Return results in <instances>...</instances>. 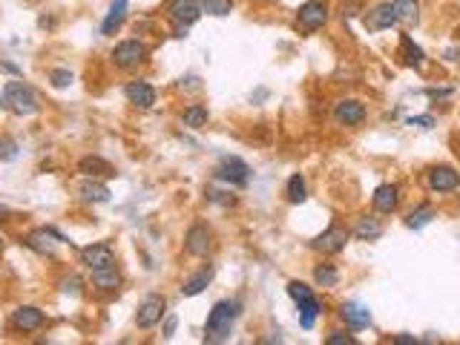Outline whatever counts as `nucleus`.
Wrapping results in <instances>:
<instances>
[{
    "label": "nucleus",
    "mask_w": 460,
    "mask_h": 345,
    "mask_svg": "<svg viewBox=\"0 0 460 345\" xmlns=\"http://www.w3.org/2000/svg\"><path fill=\"white\" fill-rule=\"evenodd\" d=\"M242 314V302L239 299H219L204 322V342H224L230 339V331H234L236 319Z\"/></svg>",
    "instance_id": "1"
},
{
    "label": "nucleus",
    "mask_w": 460,
    "mask_h": 345,
    "mask_svg": "<svg viewBox=\"0 0 460 345\" xmlns=\"http://www.w3.org/2000/svg\"><path fill=\"white\" fill-rule=\"evenodd\" d=\"M374 201V211L377 213H394L397 204H400V187L397 184H380L371 196Z\"/></svg>",
    "instance_id": "16"
},
{
    "label": "nucleus",
    "mask_w": 460,
    "mask_h": 345,
    "mask_svg": "<svg viewBox=\"0 0 460 345\" xmlns=\"http://www.w3.org/2000/svg\"><path fill=\"white\" fill-rule=\"evenodd\" d=\"M397 23V12L392 4H380L374 12L365 15V29L368 32H382V29H392Z\"/></svg>",
    "instance_id": "17"
},
{
    "label": "nucleus",
    "mask_w": 460,
    "mask_h": 345,
    "mask_svg": "<svg viewBox=\"0 0 460 345\" xmlns=\"http://www.w3.org/2000/svg\"><path fill=\"white\" fill-rule=\"evenodd\" d=\"M340 317H343V319H345V325H348V328H354V331H360V328H368V325H371V311H368L365 305H360V302H343Z\"/></svg>",
    "instance_id": "19"
},
{
    "label": "nucleus",
    "mask_w": 460,
    "mask_h": 345,
    "mask_svg": "<svg viewBox=\"0 0 460 345\" xmlns=\"http://www.w3.org/2000/svg\"><path fill=\"white\" fill-rule=\"evenodd\" d=\"M81 265L93 273V270H101V267H110L115 265V250L107 245V242H95V245H87L81 248Z\"/></svg>",
    "instance_id": "10"
},
{
    "label": "nucleus",
    "mask_w": 460,
    "mask_h": 345,
    "mask_svg": "<svg viewBox=\"0 0 460 345\" xmlns=\"http://www.w3.org/2000/svg\"><path fill=\"white\" fill-rule=\"evenodd\" d=\"M394 342H397V345H417L420 339H417V336H409V334H400V336H394Z\"/></svg>",
    "instance_id": "39"
},
{
    "label": "nucleus",
    "mask_w": 460,
    "mask_h": 345,
    "mask_svg": "<svg viewBox=\"0 0 460 345\" xmlns=\"http://www.w3.org/2000/svg\"><path fill=\"white\" fill-rule=\"evenodd\" d=\"M93 285L98 291H118L121 288V273L115 270V265L101 267V270H93Z\"/></svg>",
    "instance_id": "23"
},
{
    "label": "nucleus",
    "mask_w": 460,
    "mask_h": 345,
    "mask_svg": "<svg viewBox=\"0 0 460 345\" xmlns=\"http://www.w3.org/2000/svg\"><path fill=\"white\" fill-rule=\"evenodd\" d=\"M314 282H317L320 288H334V285L340 282V270H337L331 262H323V265L314 267Z\"/></svg>",
    "instance_id": "29"
},
{
    "label": "nucleus",
    "mask_w": 460,
    "mask_h": 345,
    "mask_svg": "<svg viewBox=\"0 0 460 345\" xmlns=\"http://www.w3.org/2000/svg\"><path fill=\"white\" fill-rule=\"evenodd\" d=\"M4 107H9L18 115H35L41 110L38 98H35V90L29 84H23V81H6V87H4Z\"/></svg>",
    "instance_id": "3"
},
{
    "label": "nucleus",
    "mask_w": 460,
    "mask_h": 345,
    "mask_svg": "<svg viewBox=\"0 0 460 345\" xmlns=\"http://www.w3.org/2000/svg\"><path fill=\"white\" fill-rule=\"evenodd\" d=\"M147 60V46L141 41H121L115 49H113V63L118 69H135L138 63Z\"/></svg>",
    "instance_id": "7"
},
{
    "label": "nucleus",
    "mask_w": 460,
    "mask_h": 345,
    "mask_svg": "<svg viewBox=\"0 0 460 345\" xmlns=\"http://www.w3.org/2000/svg\"><path fill=\"white\" fill-rule=\"evenodd\" d=\"M61 242H63V236L55 233L52 228H35V230L26 233V239H23V245H26L29 250L41 253V256H52V253L58 250Z\"/></svg>",
    "instance_id": "9"
},
{
    "label": "nucleus",
    "mask_w": 460,
    "mask_h": 345,
    "mask_svg": "<svg viewBox=\"0 0 460 345\" xmlns=\"http://www.w3.org/2000/svg\"><path fill=\"white\" fill-rule=\"evenodd\" d=\"M288 297L299 305V325L305 331H311L317 325V317L323 314V302L314 297V288H308V285L299 282V280H291L288 282Z\"/></svg>",
    "instance_id": "2"
},
{
    "label": "nucleus",
    "mask_w": 460,
    "mask_h": 345,
    "mask_svg": "<svg viewBox=\"0 0 460 345\" xmlns=\"http://www.w3.org/2000/svg\"><path fill=\"white\" fill-rule=\"evenodd\" d=\"M18 156V142L15 138H0V161H12Z\"/></svg>",
    "instance_id": "34"
},
{
    "label": "nucleus",
    "mask_w": 460,
    "mask_h": 345,
    "mask_svg": "<svg viewBox=\"0 0 460 345\" xmlns=\"http://www.w3.org/2000/svg\"><path fill=\"white\" fill-rule=\"evenodd\" d=\"M429 187H432L434 193H451V190L460 187V173H457L454 167H446V164L432 167V170H429Z\"/></svg>",
    "instance_id": "13"
},
{
    "label": "nucleus",
    "mask_w": 460,
    "mask_h": 345,
    "mask_svg": "<svg viewBox=\"0 0 460 345\" xmlns=\"http://www.w3.org/2000/svg\"><path fill=\"white\" fill-rule=\"evenodd\" d=\"M0 107H4V92H0Z\"/></svg>",
    "instance_id": "41"
},
{
    "label": "nucleus",
    "mask_w": 460,
    "mask_h": 345,
    "mask_svg": "<svg viewBox=\"0 0 460 345\" xmlns=\"http://www.w3.org/2000/svg\"><path fill=\"white\" fill-rule=\"evenodd\" d=\"M124 95L138 110H152V107H156V90H152L147 81H130L124 87Z\"/></svg>",
    "instance_id": "15"
},
{
    "label": "nucleus",
    "mask_w": 460,
    "mask_h": 345,
    "mask_svg": "<svg viewBox=\"0 0 460 345\" xmlns=\"http://www.w3.org/2000/svg\"><path fill=\"white\" fill-rule=\"evenodd\" d=\"M325 21H328V4L325 0H308V4H302L296 9V26L302 32H308V35L323 29Z\"/></svg>",
    "instance_id": "5"
},
{
    "label": "nucleus",
    "mask_w": 460,
    "mask_h": 345,
    "mask_svg": "<svg viewBox=\"0 0 460 345\" xmlns=\"http://www.w3.org/2000/svg\"><path fill=\"white\" fill-rule=\"evenodd\" d=\"M0 250H4V239H0Z\"/></svg>",
    "instance_id": "42"
},
{
    "label": "nucleus",
    "mask_w": 460,
    "mask_h": 345,
    "mask_svg": "<svg viewBox=\"0 0 460 345\" xmlns=\"http://www.w3.org/2000/svg\"><path fill=\"white\" fill-rule=\"evenodd\" d=\"M426 95H432V98H449L451 90H426Z\"/></svg>",
    "instance_id": "40"
},
{
    "label": "nucleus",
    "mask_w": 460,
    "mask_h": 345,
    "mask_svg": "<svg viewBox=\"0 0 460 345\" xmlns=\"http://www.w3.org/2000/svg\"><path fill=\"white\" fill-rule=\"evenodd\" d=\"M78 170H81L84 176H93V179H113V176H115V167H113L110 161L98 159V156H87V159H81Z\"/></svg>",
    "instance_id": "22"
},
{
    "label": "nucleus",
    "mask_w": 460,
    "mask_h": 345,
    "mask_svg": "<svg viewBox=\"0 0 460 345\" xmlns=\"http://www.w3.org/2000/svg\"><path fill=\"white\" fill-rule=\"evenodd\" d=\"M334 121L345 124V127H360L365 121V104L357 98H345L334 107Z\"/></svg>",
    "instance_id": "12"
},
{
    "label": "nucleus",
    "mask_w": 460,
    "mask_h": 345,
    "mask_svg": "<svg viewBox=\"0 0 460 345\" xmlns=\"http://www.w3.org/2000/svg\"><path fill=\"white\" fill-rule=\"evenodd\" d=\"M184 250H187L190 256H207V250H210V230H207V225H193V228L187 230V236H184Z\"/></svg>",
    "instance_id": "18"
},
{
    "label": "nucleus",
    "mask_w": 460,
    "mask_h": 345,
    "mask_svg": "<svg viewBox=\"0 0 460 345\" xmlns=\"http://www.w3.org/2000/svg\"><path fill=\"white\" fill-rule=\"evenodd\" d=\"M285 196H288V201H291V204H302L305 198H308V187H305V179H302L299 173L288 179V190H285Z\"/></svg>",
    "instance_id": "31"
},
{
    "label": "nucleus",
    "mask_w": 460,
    "mask_h": 345,
    "mask_svg": "<svg viewBox=\"0 0 460 345\" xmlns=\"http://www.w3.org/2000/svg\"><path fill=\"white\" fill-rule=\"evenodd\" d=\"M43 322H46V314H43L41 308H35V305H21L18 311H12V325H15L18 331L32 334V331L43 328Z\"/></svg>",
    "instance_id": "14"
},
{
    "label": "nucleus",
    "mask_w": 460,
    "mask_h": 345,
    "mask_svg": "<svg viewBox=\"0 0 460 345\" xmlns=\"http://www.w3.org/2000/svg\"><path fill=\"white\" fill-rule=\"evenodd\" d=\"M202 9L213 18H224L234 12V0H202Z\"/></svg>",
    "instance_id": "32"
},
{
    "label": "nucleus",
    "mask_w": 460,
    "mask_h": 345,
    "mask_svg": "<svg viewBox=\"0 0 460 345\" xmlns=\"http://www.w3.org/2000/svg\"><path fill=\"white\" fill-rule=\"evenodd\" d=\"M432 219H434V207H432V204H420V207H414V211L406 216V228L420 230V228H426Z\"/></svg>",
    "instance_id": "30"
},
{
    "label": "nucleus",
    "mask_w": 460,
    "mask_h": 345,
    "mask_svg": "<svg viewBox=\"0 0 460 345\" xmlns=\"http://www.w3.org/2000/svg\"><path fill=\"white\" fill-rule=\"evenodd\" d=\"M167 15L173 26H193L204 15V9H202V0H170Z\"/></svg>",
    "instance_id": "8"
},
{
    "label": "nucleus",
    "mask_w": 460,
    "mask_h": 345,
    "mask_svg": "<svg viewBox=\"0 0 460 345\" xmlns=\"http://www.w3.org/2000/svg\"><path fill=\"white\" fill-rule=\"evenodd\" d=\"M392 6L397 12V23L414 26L420 21V0H392Z\"/></svg>",
    "instance_id": "24"
},
{
    "label": "nucleus",
    "mask_w": 460,
    "mask_h": 345,
    "mask_svg": "<svg viewBox=\"0 0 460 345\" xmlns=\"http://www.w3.org/2000/svg\"><path fill=\"white\" fill-rule=\"evenodd\" d=\"M207 118H210V112H207L204 104H190V107L182 112V124H184L187 129H202V127H207Z\"/></svg>",
    "instance_id": "25"
},
{
    "label": "nucleus",
    "mask_w": 460,
    "mask_h": 345,
    "mask_svg": "<svg viewBox=\"0 0 460 345\" xmlns=\"http://www.w3.org/2000/svg\"><path fill=\"white\" fill-rule=\"evenodd\" d=\"M348 239H351V230H348V228L331 225L325 233H320V236L314 239V248L323 250V253H340V250H345Z\"/></svg>",
    "instance_id": "11"
},
{
    "label": "nucleus",
    "mask_w": 460,
    "mask_h": 345,
    "mask_svg": "<svg viewBox=\"0 0 460 345\" xmlns=\"http://www.w3.org/2000/svg\"><path fill=\"white\" fill-rule=\"evenodd\" d=\"M210 280H213V267H204L202 273H196L193 280H187V282L182 285V294H184V297H199V294L210 285Z\"/></svg>",
    "instance_id": "28"
},
{
    "label": "nucleus",
    "mask_w": 460,
    "mask_h": 345,
    "mask_svg": "<svg viewBox=\"0 0 460 345\" xmlns=\"http://www.w3.org/2000/svg\"><path fill=\"white\" fill-rule=\"evenodd\" d=\"M400 55H403V60L409 63V66H423V60H426V55H423V49L409 38V35H403L400 38Z\"/></svg>",
    "instance_id": "27"
},
{
    "label": "nucleus",
    "mask_w": 460,
    "mask_h": 345,
    "mask_svg": "<svg viewBox=\"0 0 460 345\" xmlns=\"http://www.w3.org/2000/svg\"><path fill=\"white\" fill-rule=\"evenodd\" d=\"M325 345H357V336H351L345 331H334L325 336Z\"/></svg>",
    "instance_id": "35"
},
{
    "label": "nucleus",
    "mask_w": 460,
    "mask_h": 345,
    "mask_svg": "<svg viewBox=\"0 0 460 345\" xmlns=\"http://www.w3.org/2000/svg\"><path fill=\"white\" fill-rule=\"evenodd\" d=\"M409 124L412 127H420V129H432L434 127V115H412Z\"/></svg>",
    "instance_id": "36"
},
{
    "label": "nucleus",
    "mask_w": 460,
    "mask_h": 345,
    "mask_svg": "<svg viewBox=\"0 0 460 345\" xmlns=\"http://www.w3.org/2000/svg\"><path fill=\"white\" fill-rule=\"evenodd\" d=\"M78 196L84 198V201H95V204H104V201H110V187L104 184V181H98V179H93V176H87L81 184H78Z\"/></svg>",
    "instance_id": "21"
},
{
    "label": "nucleus",
    "mask_w": 460,
    "mask_h": 345,
    "mask_svg": "<svg viewBox=\"0 0 460 345\" xmlns=\"http://www.w3.org/2000/svg\"><path fill=\"white\" fill-rule=\"evenodd\" d=\"M72 73H69V69H52V73H49V81H52V87L55 90H66L69 84H72Z\"/></svg>",
    "instance_id": "33"
},
{
    "label": "nucleus",
    "mask_w": 460,
    "mask_h": 345,
    "mask_svg": "<svg viewBox=\"0 0 460 345\" xmlns=\"http://www.w3.org/2000/svg\"><path fill=\"white\" fill-rule=\"evenodd\" d=\"M216 179L224 184H234V187H245L251 181V167L239 159V156H221V161L216 164Z\"/></svg>",
    "instance_id": "4"
},
{
    "label": "nucleus",
    "mask_w": 460,
    "mask_h": 345,
    "mask_svg": "<svg viewBox=\"0 0 460 345\" xmlns=\"http://www.w3.org/2000/svg\"><path fill=\"white\" fill-rule=\"evenodd\" d=\"M61 288H63V294H75V297L81 294V282L75 280V276H69V280H63V282H61Z\"/></svg>",
    "instance_id": "37"
},
{
    "label": "nucleus",
    "mask_w": 460,
    "mask_h": 345,
    "mask_svg": "<svg viewBox=\"0 0 460 345\" xmlns=\"http://www.w3.org/2000/svg\"><path fill=\"white\" fill-rule=\"evenodd\" d=\"M164 308H167L164 297H159V294L144 297L141 305H138V311H135V325H138L141 331L156 328V325L162 322V317H164Z\"/></svg>",
    "instance_id": "6"
},
{
    "label": "nucleus",
    "mask_w": 460,
    "mask_h": 345,
    "mask_svg": "<svg viewBox=\"0 0 460 345\" xmlns=\"http://www.w3.org/2000/svg\"><path fill=\"white\" fill-rule=\"evenodd\" d=\"M127 9H130L127 0H113L110 12H107V18L101 23V35H115L124 26V21H127Z\"/></svg>",
    "instance_id": "20"
},
{
    "label": "nucleus",
    "mask_w": 460,
    "mask_h": 345,
    "mask_svg": "<svg viewBox=\"0 0 460 345\" xmlns=\"http://www.w3.org/2000/svg\"><path fill=\"white\" fill-rule=\"evenodd\" d=\"M176 325H179V319H176V317H167V322H164V336H173V334H176Z\"/></svg>",
    "instance_id": "38"
},
{
    "label": "nucleus",
    "mask_w": 460,
    "mask_h": 345,
    "mask_svg": "<svg viewBox=\"0 0 460 345\" xmlns=\"http://www.w3.org/2000/svg\"><path fill=\"white\" fill-rule=\"evenodd\" d=\"M354 236H357L360 242H374V239H380V236H382V225H380V219H374V216H362V219L357 222V228H354Z\"/></svg>",
    "instance_id": "26"
}]
</instances>
